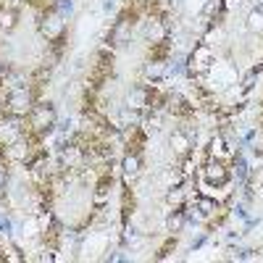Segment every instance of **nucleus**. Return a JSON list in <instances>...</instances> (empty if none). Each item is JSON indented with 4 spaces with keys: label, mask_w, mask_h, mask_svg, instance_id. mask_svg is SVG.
I'll list each match as a JSON object with an SVG mask.
<instances>
[{
    "label": "nucleus",
    "mask_w": 263,
    "mask_h": 263,
    "mask_svg": "<svg viewBox=\"0 0 263 263\" xmlns=\"http://www.w3.org/2000/svg\"><path fill=\"white\" fill-rule=\"evenodd\" d=\"M140 174V158L137 156H126L124 158V177L126 179H135Z\"/></svg>",
    "instance_id": "1"
}]
</instances>
